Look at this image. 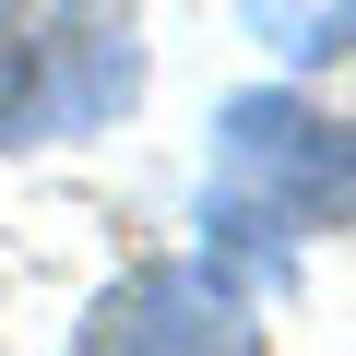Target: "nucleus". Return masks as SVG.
I'll return each instance as SVG.
<instances>
[{
	"label": "nucleus",
	"mask_w": 356,
	"mask_h": 356,
	"mask_svg": "<svg viewBox=\"0 0 356 356\" xmlns=\"http://www.w3.org/2000/svg\"><path fill=\"white\" fill-rule=\"evenodd\" d=\"M226 166L238 178H273V226H332L344 214V143L309 107H285V95H250L226 119Z\"/></svg>",
	"instance_id": "obj_3"
},
{
	"label": "nucleus",
	"mask_w": 356,
	"mask_h": 356,
	"mask_svg": "<svg viewBox=\"0 0 356 356\" xmlns=\"http://www.w3.org/2000/svg\"><path fill=\"white\" fill-rule=\"evenodd\" d=\"M250 24L273 48H297V60H332L344 48V0H250Z\"/></svg>",
	"instance_id": "obj_4"
},
{
	"label": "nucleus",
	"mask_w": 356,
	"mask_h": 356,
	"mask_svg": "<svg viewBox=\"0 0 356 356\" xmlns=\"http://www.w3.org/2000/svg\"><path fill=\"white\" fill-rule=\"evenodd\" d=\"M131 95V36L95 0H13L0 13V143L83 131Z\"/></svg>",
	"instance_id": "obj_1"
},
{
	"label": "nucleus",
	"mask_w": 356,
	"mask_h": 356,
	"mask_svg": "<svg viewBox=\"0 0 356 356\" xmlns=\"http://www.w3.org/2000/svg\"><path fill=\"white\" fill-rule=\"evenodd\" d=\"M83 356H250V321H238L226 273H143L131 297H107Z\"/></svg>",
	"instance_id": "obj_2"
}]
</instances>
